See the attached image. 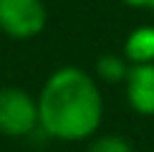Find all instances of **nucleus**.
Segmentation results:
<instances>
[{
	"label": "nucleus",
	"mask_w": 154,
	"mask_h": 152,
	"mask_svg": "<svg viewBox=\"0 0 154 152\" xmlns=\"http://www.w3.org/2000/svg\"><path fill=\"white\" fill-rule=\"evenodd\" d=\"M152 15H154V5H152Z\"/></svg>",
	"instance_id": "1a4fd4ad"
},
{
	"label": "nucleus",
	"mask_w": 154,
	"mask_h": 152,
	"mask_svg": "<svg viewBox=\"0 0 154 152\" xmlns=\"http://www.w3.org/2000/svg\"><path fill=\"white\" fill-rule=\"evenodd\" d=\"M124 59L129 63H154V25H139L126 36Z\"/></svg>",
	"instance_id": "39448f33"
},
{
	"label": "nucleus",
	"mask_w": 154,
	"mask_h": 152,
	"mask_svg": "<svg viewBox=\"0 0 154 152\" xmlns=\"http://www.w3.org/2000/svg\"><path fill=\"white\" fill-rule=\"evenodd\" d=\"M86 152H134V150H131L129 139H124L119 135H104V137H96Z\"/></svg>",
	"instance_id": "0eeeda50"
},
{
	"label": "nucleus",
	"mask_w": 154,
	"mask_h": 152,
	"mask_svg": "<svg viewBox=\"0 0 154 152\" xmlns=\"http://www.w3.org/2000/svg\"><path fill=\"white\" fill-rule=\"evenodd\" d=\"M129 66L131 63L124 59V56H114V53H106L96 61V76L99 81L104 84H124L126 74H129Z\"/></svg>",
	"instance_id": "423d86ee"
},
{
	"label": "nucleus",
	"mask_w": 154,
	"mask_h": 152,
	"mask_svg": "<svg viewBox=\"0 0 154 152\" xmlns=\"http://www.w3.org/2000/svg\"><path fill=\"white\" fill-rule=\"evenodd\" d=\"M124 5H129V8H137V10H152L154 0H121Z\"/></svg>",
	"instance_id": "6e6552de"
},
{
	"label": "nucleus",
	"mask_w": 154,
	"mask_h": 152,
	"mask_svg": "<svg viewBox=\"0 0 154 152\" xmlns=\"http://www.w3.org/2000/svg\"><path fill=\"white\" fill-rule=\"evenodd\" d=\"M38 127L61 142H81L99 132L104 97L91 74L79 66H61L38 94Z\"/></svg>",
	"instance_id": "f257e3e1"
},
{
	"label": "nucleus",
	"mask_w": 154,
	"mask_h": 152,
	"mask_svg": "<svg viewBox=\"0 0 154 152\" xmlns=\"http://www.w3.org/2000/svg\"><path fill=\"white\" fill-rule=\"evenodd\" d=\"M124 91L137 114L154 117V63H131L124 79Z\"/></svg>",
	"instance_id": "20e7f679"
},
{
	"label": "nucleus",
	"mask_w": 154,
	"mask_h": 152,
	"mask_svg": "<svg viewBox=\"0 0 154 152\" xmlns=\"http://www.w3.org/2000/svg\"><path fill=\"white\" fill-rule=\"evenodd\" d=\"M48 10L43 0H0V33L28 41L46 30Z\"/></svg>",
	"instance_id": "7ed1b4c3"
},
{
	"label": "nucleus",
	"mask_w": 154,
	"mask_h": 152,
	"mask_svg": "<svg viewBox=\"0 0 154 152\" xmlns=\"http://www.w3.org/2000/svg\"><path fill=\"white\" fill-rule=\"evenodd\" d=\"M38 129V101L20 86H0V135L28 137Z\"/></svg>",
	"instance_id": "f03ea898"
}]
</instances>
